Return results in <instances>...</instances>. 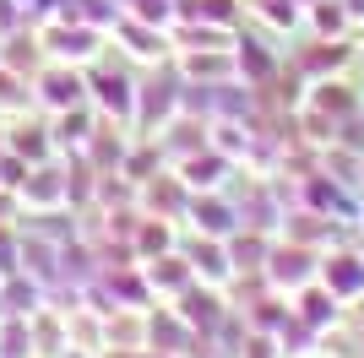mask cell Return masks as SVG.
<instances>
[{
    "label": "cell",
    "instance_id": "cell-3",
    "mask_svg": "<svg viewBox=\"0 0 364 358\" xmlns=\"http://www.w3.org/2000/svg\"><path fill=\"white\" fill-rule=\"evenodd\" d=\"M92 87H98V109L131 119V109H136V87H131L125 76H92Z\"/></svg>",
    "mask_w": 364,
    "mask_h": 358
},
{
    "label": "cell",
    "instance_id": "cell-4",
    "mask_svg": "<svg viewBox=\"0 0 364 358\" xmlns=\"http://www.w3.org/2000/svg\"><path fill=\"white\" fill-rule=\"evenodd\" d=\"M60 185H55V174H33L28 185H22V201H33V207H55L60 201Z\"/></svg>",
    "mask_w": 364,
    "mask_h": 358
},
{
    "label": "cell",
    "instance_id": "cell-2",
    "mask_svg": "<svg viewBox=\"0 0 364 358\" xmlns=\"http://www.w3.org/2000/svg\"><path fill=\"white\" fill-rule=\"evenodd\" d=\"M38 98H44L49 109H76L87 98V76H76L71 65H55V71L38 76Z\"/></svg>",
    "mask_w": 364,
    "mask_h": 358
},
{
    "label": "cell",
    "instance_id": "cell-5",
    "mask_svg": "<svg viewBox=\"0 0 364 358\" xmlns=\"http://www.w3.org/2000/svg\"><path fill=\"white\" fill-rule=\"evenodd\" d=\"M185 261H174V255H164V261H152V266H147V283L152 288H174V283H185Z\"/></svg>",
    "mask_w": 364,
    "mask_h": 358
},
{
    "label": "cell",
    "instance_id": "cell-1",
    "mask_svg": "<svg viewBox=\"0 0 364 358\" xmlns=\"http://www.w3.org/2000/svg\"><path fill=\"white\" fill-rule=\"evenodd\" d=\"M38 310H44V293L28 283V271L0 277V315H6V320H33Z\"/></svg>",
    "mask_w": 364,
    "mask_h": 358
}]
</instances>
